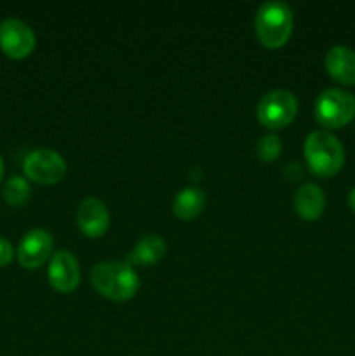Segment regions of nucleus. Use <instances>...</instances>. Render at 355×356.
<instances>
[{
	"instance_id": "nucleus-8",
	"label": "nucleus",
	"mask_w": 355,
	"mask_h": 356,
	"mask_svg": "<svg viewBox=\"0 0 355 356\" xmlns=\"http://www.w3.org/2000/svg\"><path fill=\"white\" fill-rule=\"evenodd\" d=\"M52 235L44 228H33L23 235L17 245V261L21 266L30 268H40L45 261L51 257L52 252Z\"/></svg>"
},
{
	"instance_id": "nucleus-12",
	"label": "nucleus",
	"mask_w": 355,
	"mask_h": 356,
	"mask_svg": "<svg viewBox=\"0 0 355 356\" xmlns=\"http://www.w3.org/2000/svg\"><path fill=\"white\" fill-rule=\"evenodd\" d=\"M166 240L162 236L148 233L136 242L131 252L125 256V263H129L131 266H134V264L136 266H152L166 256Z\"/></svg>"
},
{
	"instance_id": "nucleus-20",
	"label": "nucleus",
	"mask_w": 355,
	"mask_h": 356,
	"mask_svg": "<svg viewBox=\"0 0 355 356\" xmlns=\"http://www.w3.org/2000/svg\"><path fill=\"white\" fill-rule=\"evenodd\" d=\"M3 172H6V165H3V159L2 155H0V183H2L3 179Z\"/></svg>"
},
{
	"instance_id": "nucleus-13",
	"label": "nucleus",
	"mask_w": 355,
	"mask_h": 356,
	"mask_svg": "<svg viewBox=\"0 0 355 356\" xmlns=\"http://www.w3.org/2000/svg\"><path fill=\"white\" fill-rule=\"evenodd\" d=\"M294 209L305 221L319 219L326 209V193L317 184L303 183L294 193Z\"/></svg>"
},
{
	"instance_id": "nucleus-3",
	"label": "nucleus",
	"mask_w": 355,
	"mask_h": 356,
	"mask_svg": "<svg viewBox=\"0 0 355 356\" xmlns=\"http://www.w3.org/2000/svg\"><path fill=\"white\" fill-rule=\"evenodd\" d=\"M294 14L289 3L282 0H267L256 10L254 26L256 35L265 47H282L292 33Z\"/></svg>"
},
{
	"instance_id": "nucleus-2",
	"label": "nucleus",
	"mask_w": 355,
	"mask_h": 356,
	"mask_svg": "<svg viewBox=\"0 0 355 356\" xmlns=\"http://www.w3.org/2000/svg\"><path fill=\"white\" fill-rule=\"evenodd\" d=\"M303 152L310 170L320 177L334 176L345 163L343 145L333 132L326 129L310 132L305 139Z\"/></svg>"
},
{
	"instance_id": "nucleus-6",
	"label": "nucleus",
	"mask_w": 355,
	"mask_h": 356,
	"mask_svg": "<svg viewBox=\"0 0 355 356\" xmlns=\"http://www.w3.org/2000/svg\"><path fill=\"white\" fill-rule=\"evenodd\" d=\"M23 170L24 176L35 183L56 184L65 177L66 160L56 149L38 148L24 156Z\"/></svg>"
},
{
	"instance_id": "nucleus-19",
	"label": "nucleus",
	"mask_w": 355,
	"mask_h": 356,
	"mask_svg": "<svg viewBox=\"0 0 355 356\" xmlns=\"http://www.w3.org/2000/svg\"><path fill=\"white\" fill-rule=\"evenodd\" d=\"M348 205H350L352 211L355 212V186L352 188L350 193H348Z\"/></svg>"
},
{
	"instance_id": "nucleus-16",
	"label": "nucleus",
	"mask_w": 355,
	"mask_h": 356,
	"mask_svg": "<svg viewBox=\"0 0 355 356\" xmlns=\"http://www.w3.org/2000/svg\"><path fill=\"white\" fill-rule=\"evenodd\" d=\"M282 152V141L277 134H267L258 139L256 153L263 162H271L278 159Z\"/></svg>"
},
{
	"instance_id": "nucleus-17",
	"label": "nucleus",
	"mask_w": 355,
	"mask_h": 356,
	"mask_svg": "<svg viewBox=\"0 0 355 356\" xmlns=\"http://www.w3.org/2000/svg\"><path fill=\"white\" fill-rule=\"evenodd\" d=\"M14 259V247L7 238L0 236V266H7Z\"/></svg>"
},
{
	"instance_id": "nucleus-10",
	"label": "nucleus",
	"mask_w": 355,
	"mask_h": 356,
	"mask_svg": "<svg viewBox=\"0 0 355 356\" xmlns=\"http://www.w3.org/2000/svg\"><path fill=\"white\" fill-rule=\"evenodd\" d=\"M77 225L84 235L97 238L110 226V212L104 202L96 197H87L77 209Z\"/></svg>"
},
{
	"instance_id": "nucleus-5",
	"label": "nucleus",
	"mask_w": 355,
	"mask_h": 356,
	"mask_svg": "<svg viewBox=\"0 0 355 356\" xmlns=\"http://www.w3.org/2000/svg\"><path fill=\"white\" fill-rule=\"evenodd\" d=\"M296 113H298V99L291 90H270L258 101V120L268 129L285 127L291 124Z\"/></svg>"
},
{
	"instance_id": "nucleus-1",
	"label": "nucleus",
	"mask_w": 355,
	"mask_h": 356,
	"mask_svg": "<svg viewBox=\"0 0 355 356\" xmlns=\"http://www.w3.org/2000/svg\"><path fill=\"white\" fill-rule=\"evenodd\" d=\"M90 284L103 298L122 302L139 289V275L125 261H100L90 268Z\"/></svg>"
},
{
	"instance_id": "nucleus-15",
	"label": "nucleus",
	"mask_w": 355,
	"mask_h": 356,
	"mask_svg": "<svg viewBox=\"0 0 355 356\" xmlns=\"http://www.w3.org/2000/svg\"><path fill=\"white\" fill-rule=\"evenodd\" d=\"M31 195V186L23 176H13L3 184V198L13 207L26 204Z\"/></svg>"
},
{
	"instance_id": "nucleus-18",
	"label": "nucleus",
	"mask_w": 355,
	"mask_h": 356,
	"mask_svg": "<svg viewBox=\"0 0 355 356\" xmlns=\"http://www.w3.org/2000/svg\"><path fill=\"white\" fill-rule=\"evenodd\" d=\"M301 172H303L301 165H299L298 162H291L284 167V174L285 176H289V179H299Z\"/></svg>"
},
{
	"instance_id": "nucleus-14",
	"label": "nucleus",
	"mask_w": 355,
	"mask_h": 356,
	"mask_svg": "<svg viewBox=\"0 0 355 356\" xmlns=\"http://www.w3.org/2000/svg\"><path fill=\"white\" fill-rule=\"evenodd\" d=\"M205 205V193L198 186H187L173 198V212L176 218L188 221L197 218Z\"/></svg>"
},
{
	"instance_id": "nucleus-4",
	"label": "nucleus",
	"mask_w": 355,
	"mask_h": 356,
	"mask_svg": "<svg viewBox=\"0 0 355 356\" xmlns=\"http://www.w3.org/2000/svg\"><path fill=\"white\" fill-rule=\"evenodd\" d=\"M355 96L341 87H329L315 101V118L327 129H340L354 120Z\"/></svg>"
},
{
	"instance_id": "nucleus-11",
	"label": "nucleus",
	"mask_w": 355,
	"mask_h": 356,
	"mask_svg": "<svg viewBox=\"0 0 355 356\" xmlns=\"http://www.w3.org/2000/svg\"><path fill=\"white\" fill-rule=\"evenodd\" d=\"M327 73L333 76L336 82L345 86H354L355 83V51L347 45H334L326 52L324 59Z\"/></svg>"
},
{
	"instance_id": "nucleus-9",
	"label": "nucleus",
	"mask_w": 355,
	"mask_h": 356,
	"mask_svg": "<svg viewBox=\"0 0 355 356\" xmlns=\"http://www.w3.org/2000/svg\"><path fill=\"white\" fill-rule=\"evenodd\" d=\"M47 278L58 292H73L80 284V266L70 250L61 249L52 254L47 268Z\"/></svg>"
},
{
	"instance_id": "nucleus-7",
	"label": "nucleus",
	"mask_w": 355,
	"mask_h": 356,
	"mask_svg": "<svg viewBox=\"0 0 355 356\" xmlns=\"http://www.w3.org/2000/svg\"><path fill=\"white\" fill-rule=\"evenodd\" d=\"M37 38L26 21L6 17L0 23V49L13 59H23L35 49Z\"/></svg>"
}]
</instances>
